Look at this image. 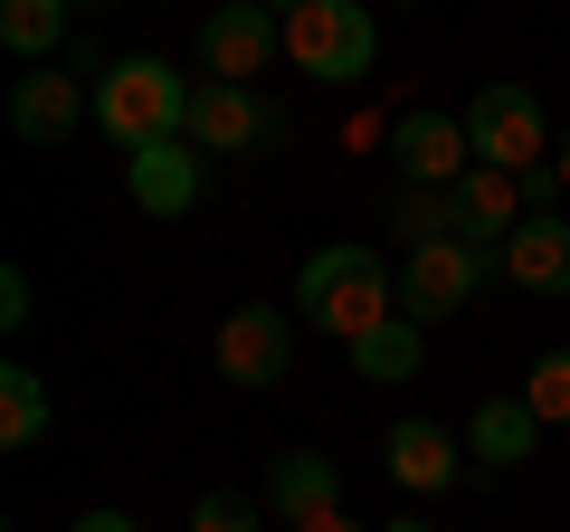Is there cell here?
<instances>
[{
    "instance_id": "1",
    "label": "cell",
    "mask_w": 570,
    "mask_h": 532,
    "mask_svg": "<svg viewBox=\"0 0 570 532\" xmlns=\"http://www.w3.org/2000/svg\"><path fill=\"white\" fill-rule=\"evenodd\" d=\"M295 314H305L314 333H333V343H362L381 314H400V276H390V266L371 257L362 238L314 247L305 276H295Z\"/></svg>"
},
{
    "instance_id": "2",
    "label": "cell",
    "mask_w": 570,
    "mask_h": 532,
    "mask_svg": "<svg viewBox=\"0 0 570 532\" xmlns=\"http://www.w3.org/2000/svg\"><path fill=\"white\" fill-rule=\"evenodd\" d=\"M190 96H200V86H190L181 67H163V58H115V67L96 77V124H105V144H115V152L181 144V134H190Z\"/></svg>"
},
{
    "instance_id": "3",
    "label": "cell",
    "mask_w": 570,
    "mask_h": 532,
    "mask_svg": "<svg viewBox=\"0 0 570 532\" xmlns=\"http://www.w3.org/2000/svg\"><path fill=\"white\" fill-rule=\"evenodd\" d=\"M285 58L305 67V77H324V86H352L381 58V20H371L362 0H305V10H285Z\"/></svg>"
},
{
    "instance_id": "4",
    "label": "cell",
    "mask_w": 570,
    "mask_h": 532,
    "mask_svg": "<svg viewBox=\"0 0 570 532\" xmlns=\"http://www.w3.org/2000/svg\"><path fill=\"white\" fill-rule=\"evenodd\" d=\"M485 276H504V257H494V247L428 238V247H409V266H400V314H409V324H448V314L466 305Z\"/></svg>"
},
{
    "instance_id": "5",
    "label": "cell",
    "mask_w": 570,
    "mask_h": 532,
    "mask_svg": "<svg viewBox=\"0 0 570 532\" xmlns=\"http://www.w3.org/2000/svg\"><path fill=\"white\" fill-rule=\"evenodd\" d=\"M466 144H475V162H494V171H532L551 152V115H542V96L532 86H475V105H466Z\"/></svg>"
},
{
    "instance_id": "6",
    "label": "cell",
    "mask_w": 570,
    "mask_h": 532,
    "mask_svg": "<svg viewBox=\"0 0 570 532\" xmlns=\"http://www.w3.org/2000/svg\"><path fill=\"white\" fill-rule=\"evenodd\" d=\"M390 162H400L409 190H456L475 171V144H466V115H438V105H409L390 124Z\"/></svg>"
},
{
    "instance_id": "7",
    "label": "cell",
    "mask_w": 570,
    "mask_h": 532,
    "mask_svg": "<svg viewBox=\"0 0 570 532\" xmlns=\"http://www.w3.org/2000/svg\"><path fill=\"white\" fill-rule=\"evenodd\" d=\"M181 144H200V152H266V144H285V115L257 96V86L209 77L200 96H190V134Z\"/></svg>"
},
{
    "instance_id": "8",
    "label": "cell",
    "mask_w": 570,
    "mask_h": 532,
    "mask_svg": "<svg viewBox=\"0 0 570 532\" xmlns=\"http://www.w3.org/2000/svg\"><path fill=\"white\" fill-rule=\"evenodd\" d=\"M285 371H295V314L285 305H238L219 324V381L266 390V381H285Z\"/></svg>"
},
{
    "instance_id": "9",
    "label": "cell",
    "mask_w": 570,
    "mask_h": 532,
    "mask_svg": "<svg viewBox=\"0 0 570 532\" xmlns=\"http://www.w3.org/2000/svg\"><path fill=\"white\" fill-rule=\"evenodd\" d=\"M276 48H285V20L266 10V0H219V10L200 20V67L228 77V86H247Z\"/></svg>"
},
{
    "instance_id": "10",
    "label": "cell",
    "mask_w": 570,
    "mask_h": 532,
    "mask_svg": "<svg viewBox=\"0 0 570 532\" xmlns=\"http://www.w3.org/2000/svg\"><path fill=\"white\" fill-rule=\"evenodd\" d=\"M448 209H456V238H466V247H504L513 228L532 219V209H523V171H494V162H475L466 181L448 190Z\"/></svg>"
},
{
    "instance_id": "11",
    "label": "cell",
    "mask_w": 570,
    "mask_h": 532,
    "mask_svg": "<svg viewBox=\"0 0 570 532\" xmlns=\"http://www.w3.org/2000/svg\"><path fill=\"white\" fill-rule=\"evenodd\" d=\"M124 181H134V209H153V219H190V209H200V144H142V152H124Z\"/></svg>"
},
{
    "instance_id": "12",
    "label": "cell",
    "mask_w": 570,
    "mask_h": 532,
    "mask_svg": "<svg viewBox=\"0 0 570 532\" xmlns=\"http://www.w3.org/2000/svg\"><path fill=\"white\" fill-rule=\"evenodd\" d=\"M86 115H96V96H77V77H58V67H39V77L10 86V134L39 144V152H58Z\"/></svg>"
},
{
    "instance_id": "13",
    "label": "cell",
    "mask_w": 570,
    "mask_h": 532,
    "mask_svg": "<svg viewBox=\"0 0 570 532\" xmlns=\"http://www.w3.org/2000/svg\"><path fill=\"white\" fill-rule=\"evenodd\" d=\"M494 257H504V276L523 295H570V219H561V209H532Z\"/></svg>"
},
{
    "instance_id": "14",
    "label": "cell",
    "mask_w": 570,
    "mask_h": 532,
    "mask_svg": "<svg viewBox=\"0 0 570 532\" xmlns=\"http://www.w3.org/2000/svg\"><path fill=\"white\" fill-rule=\"evenodd\" d=\"M381 456H390V475H400L409 494H448L456 466H466V447H456L438 418H400V428L381 437Z\"/></svg>"
},
{
    "instance_id": "15",
    "label": "cell",
    "mask_w": 570,
    "mask_h": 532,
    "mask_svg": "<svg viewBox=\"0 0 570 532\" xmlns=\"http://www.w3.org/2000/svg\"><path fill=\"white\" fill-rule=\"evenodd\" d=\"M266 494H276L285 523L305 532V523H324V513H343V466H333V456H314V447H285L276 475H266Z\"/></svg>"
},
{
    "instance_id": "16",
    "label": "cell",
    "mask_w": 570,
    "mask_h": 532,
    "mask_svg": "<svg viewBox=\"0 0 570 532\" xmlns=\"http://www.w3.org/2000/svg\"><path fill=\"white\" fill-rule=\"evenodd\" d=\"M532 447H542V418H532L523 390H513V400H485V410L466 418V456H475V466H494V475H513Z\"/></svg>"
},
{
    "instance_id": "17",
    "label": "cell",
    "mask_w": 570,
    "mask_h": 532,
    "mask_svg": "<svg viewBox=\"0 0 570 532\" xmlns=\"http://www.w3.org/2000/svg\"><path fill=\"white\" fill-rule=\"evenodd\" d=\"M58 428V400H48V381L29 362H10L0 371V447L20 456V447H39V437Z\"/></svg>"
},
{
    "instance_id": "18",
    "label": "cell",
    "mask_w": 570,
    "mask_h": 532,
    "mask_svg": "<svg viewBox=\"0 0 570 532\" xmlns=\"http://www.w3.org/2000/svg\"><path fill=\"white\" fill-rule=\"evenodd\" d=\"M67 10H77V0H0V48L29 58V67H48L58 39H67Z\"/></svg>"
},
{
    "instance_id": "19",
    "label": "cell",
    "mask_w": 570,
    "mask_h": 532,
    "mask_svg": "<svg viewBox=\"0 0 570 532\" xmlns=\"http://www.w3.org/2000/svg\"><path fill=\"white\" fill-rule=\"evenodd\" d=\"M419 333H428V324L381 314V324H371L362 343H343V352H352V371H362V381H409V371H419Z\"/></svg>"
},
{
    "instance_id": "20",
    "label": "cell",
    "mask_w": 570,
    "mask_h": 532,
    "mask_svg": "<svg viewBox=\"0 0 570 532\" xmlns=\"http://www.w3.org/2000/svg\"><path fill=\"white\" fill-rule=\"evenodd\" d=\"M523 400H532V418H542V428H570V343H561V352H542V362H532Z\"/></svg>"
},
{
    "instance_id": "21",
    "label": "cell",
    "mask_w": 570,
    "mask_h": 532,
    "mask_svg": "<svg viewBox=\"0 0 570 532\" xmlns=\"http://www.w3.org/2000/svg\"><path fill=\"white\" fill-rule=\"evenodd\" d=\"M190 532H257V504H247V494H200V504H190Z\"/></svg>"
},
{
    "instance_id": "22",
    "label": "cell",
    "mask_w": 570,
    "mask_h": 532,
    "mask_svg": "<svg viewBox=\"0 0 570 532\" xmlns=\"http://www.w3.org/2000/svg\"><path fill=\"white\" fill-rule=\"evenodd\" d=\"M561 190H570V181H561V162H532V171H523V209H551Z\"/></svg>"
},
{
    "instance_id": "23",
    "label": "cell",
    "mask_w": 570,
    "mask_h": 532,
    "mask_svg": "<svg viewBox=\"0 0 570 532\" xmlns=\"http://www.w3.org/2000/svg\"><path fill=\"white\" fill-rule=\"evenodd\" d=\"M0 324H10V333L29 324V276H20V266H10V276H0Z\"/></svg>"
},
{
    "instance_id": "24",
    "label": "cell",
    "mask_w": 570,
    "mask_h": 532,
    "mask_svg": "<svg viewBox=\"0 0 570 532\" xmlns=\"http://www.w3.org/2000/svg\"><path fill=\"white\" fill-rule=\"evenodd\" d=\"M67 532H142V523H134V513H115V504H96V513H77Z\"/></svg>"
},
{
    "instance_id": "25",
    "label": "cell",
    "mask_w": 570,
    "mask_h": 532,
    "mask_svg": "<svg viewBox=\"0 0 570 532\" xmlns=\"http://www.w3.org/2000/svg\"><path fill=\"white\" fill-rule=\"evenodd\" d=\"M305 532H362V523H352V513H324V523H305Z\"/></svg>"
},
{
    "instance_id": "26",
    "label": "cell",
    "mask_w": 570,
    "mask_h": 532,
    "mask_svg": "<svg viewBox=\"0 0 570 532\" xmlns=\"http://www.w3.org/2000/svg\"><path fill=\"white\" fill-rule=\"evenodd\" d=\"M561 181H570V115H561Z\"/></svg>"
},
{
    "instance_id": "27",
    "label": "cell",
    "mask_w": 570,
    "mask_h": 532,
    "mask_svg": "<svg viewBox=\"0 0 570 532\" xmlns=\"http://www.w3.org/2000/svg\"><path fill=\"white\" fill-rule=\"evenodd\" d=\"M381 532H428V523H409V513H400V523H381Z\"/></svg>"
},
{
    "instance_id": "28",
    "label": "cell",
    "mask_w": 570,
    "mask_h": 532,
    "mask_svg": "<svg viewBox=\"0 0 570 532\" xmlns=\"http://www.w3.org/2000/svg\"><path fill=\"white\" fill-rule=\"evenodd\" d=\"M266 10H276V20H285V10H305V0H266Z\"/></svg>"
},
{
    "instance_id": "29",
    "label": "cell",
    "mask_w": 570,
    "mask_h": 532,
    "mask_svg": "<svg viewBox=\"0 0 570 532\" xmlns=\"http://www.w3.org/2000/svg\"><path fill=\"white\" fill-rule=\"evenodd\" d=\"M400 10H419V0H400Z\"/></svg>"
}]
</instances>
